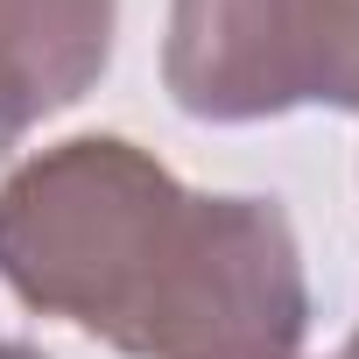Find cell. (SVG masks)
<instances>
[{"instance_id": "obj_3", "label": "cell", "mask_w": 359, "mask_h": 359, "mask_svg": "<svg viewBox=\"0 0 359 359\" xmlns=\"http://www.w3.org/2000/svg\"><path fill=\"white\" fill-rule=\"evenodd\" d=\"M120 36V0H0V127L15 141L78 106Z\"/></svg>"}, {"instance_id": "obj_6", "label": "cell", "mask_w": 359, "mask_h": 359, "mask_svg": "<svg viewBox=\"0 0 359 359\" xmlns=\"http://www.w3.org/2000/svg\"><path fill=\"white\" fill-rule=\"evenodd\" d=\"M338 359H359V331H352V345H345V352H338Z\"/></svg>"}, {"instance_id": "obj_4", "label": "cell", "mask_w": 359, "mask_h": 359, "mask_svg": "<svg viewBox=\"0 0 359 359\" xmlns=\"http://www.w3.org/2000/svg\"><path fill=\"white\" fill-rule=\"evenodd\" d=\"M0 359H50V352H36V345H22V338H0Z\"/></svg>"}, {"instance_id": "obj_2", "label": "cell", "mask_w": 359, "mask_h": 359, "mask_svg": "<svg viewBox=\"0 0 359 359\" xmlns=\"http://www.w3.org/2000/svg\"><path fill=\"white\" fill-rule=\"evenodd\" d=\"M162 85L212 127L359 113V0H169Z\"/></svg>"}, {"instance_id": "obj_1", "label": "cell", "mask_w": 359, "mask_h": 359, "mask_svg": "<svg viewBox=\"0 0 359 359\" xmlns=\"http://www.w3.org/2000/svg\"><path fill=\"white\" fill-rule=\"evenodd\" d=\"M0 282L127 359H303L310 338L289 212L176 184L127 134H71L0 184Z\"/></svg>"}, {"instance_id": "obj_5", "label": "cell", "mask_w": 359, "mask_h": 359, "mask_svg": "<svg viewBox=\"0 0 359 359\" xmlns=\"http://www.w3.org/2000/svg\"><path fill=\"white\" fill-rule=\"evenodd\" d=\"M8 148H15V134H8V127H0V162H8Z\"/></svg>"}]
</instances>
